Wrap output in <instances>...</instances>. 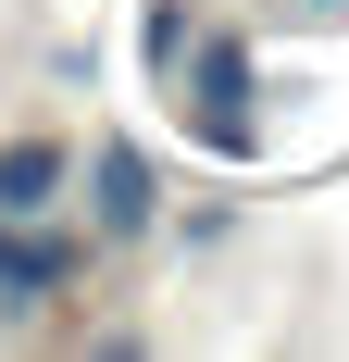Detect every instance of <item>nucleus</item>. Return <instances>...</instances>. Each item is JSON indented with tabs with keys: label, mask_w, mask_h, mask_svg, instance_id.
<instances>
[{
	"label": "nucleus",
	"mask_w": 349,
	"mask_h": 362,
	"mask_svg": "<svg viewBox=\"0 0 349 362\" xmlns=\"http://www.w3.org/2000/svg\"><path fill=\"white\" fill-rule=\"evenodd\" d=\"M75 275V238H50L37 213H0V313H25V300H50Z\"/></svg>",
	"instance_id": "obj_1"
},
{
	"label": "nucleus",
	"mask_w": 349,
	"mask_h": 362,
	"mask_svg": "<svg viewBox=\"0 0 349 362\" xmlns=\"http://www.w3.org/2000/svg\"><path fill=\"white\" fill-rule=\"evenodd\" d=\"M88 225H100V238H138V225H150V163H138V138H100V163H88Z\"/></svg>",
	"instance_id": "obj_2"
},
{
	"label": "nucleus",
	"mask_w": 349,
	"mask_h": 362,
	"mask_svg": "<svg viewBox=\"0 0 349 362\" xmlns=\"http://www.w3.org/2000/svg\"><path fill=\"white\" fill-rule=\"evenodd\" d=\"M63 138H13L0 150V213H50V200H63Z\"/></svg>",
	"instance_id": "obj_3"
}]
</instances>
